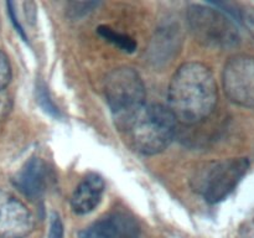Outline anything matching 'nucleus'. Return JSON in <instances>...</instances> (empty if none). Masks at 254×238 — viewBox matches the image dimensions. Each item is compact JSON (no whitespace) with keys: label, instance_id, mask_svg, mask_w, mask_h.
Segmentation results:
<instances>
[{"label":"nucleus","instance_id":"14","mask_svg":"<svg viewBox=\"0 0 254 238\" xmlns=\"http://www.w3.org/2000/svg\"><path fill=\"white\" fill-rule=\"evenodd\" d=\"M11 79V67L6 55L0 50V91L9 84Z\"/></svg>","mask_w":254,"mask_h":238},{"label":"nucleus","instance_id":"12","mask_svg":"<svg viewBox=\"0 0 254 238\" xmlns=\"http://www.w3.org/2000/svg\"><path fill=\"white\" fill-rule=\"evenodd\" d=\"M36 101L45 112H47V113L54 117H59V109L56 108L54 102L50 99L49 91H47L44 82H39L36 86Z\"/></svg>","mask_w":254,"mask_h":238},{"label":"nucleus","instance_id":"1","mask_svg":"<svg viewBox=\"0 0 254 238\" xmlns=\"http://www.w3.org/2000/svg\"><path fill=\"white\" fill-rule=\"evenodd\" d=\"M218 99L217 83L207 66L200 62L181 64L169 84L168 101L176 121L192 125L210 117Z\"/></svg>","mask_w":254,"mask_h":238},{"label":"nucleus","instance_id":"4","mask_svg":"<svg viewBox=\"0 0 254 238\" xmlns=\"http://www.w3.org/2000/svg\"><path fill=\"white\" fill-rule=\"evenodd\" d=\"M188 24L198 44L213 50H230L237 46L241 35L236 22L222 10L202 4H191Z\"/></svg>","mask_w":254,"mask_h":238},{"label":"nucleus","instance_id":"6","mask_svg":"<svg viewBox=\"0 0 254 238\" xmlns=\"http://www.w3.org/2000/svg\"><path fill=\"white\" fill-rule=\"evenodd\" d=\"M222 83L226 96L233 103L254 109V57H231L223 68Z\"/></svg>","mask_w":254,"mask_h":238},{"label":"nucleus","instance_id":"18","mask_svg":"<svg viewBox=\"0 0 254 238\" xmlns=\"http://www.w3.org/2000/svg\"><path fill=\"white\" fill-rule=\"evenodd\" d=\"M9 108V99L4 96H0V121H1L2 119H4V117L6 116Z\"/></svg>","mask_w":254,"mask_h":238},{"label":"nucleus","instance_id":"2","mask_svg":"<svg viewBox=\"0 0 254 238\" xmlns=\"http://www.w3.org/2000/svg\"><path fill=\"white\" fill-rule=\"evenodd\" d=\"M136 151L156 155L168 148L176 133V119L168 107L144 106L126 128Z\"/></svg>","mask_w":254,"mask_h":238},{"label":"nucleus","instance_id":"10","mask_svg":"<svg viewBox=\"0 0 254 238\" xmlns=\"http://www.w3.org/2000/svg\"><path fill=\"white\" fill-rule=\"evenodd\" d=\"M106 183L102 176L91 173L82 178L71 197V207L76 215L91 213L103 197Z\"/></svg>","mask_w":254,"mask_h":238},{"label":"nucleus","instance_id":"15","mask_svg":"<svg viewBox=\"0 0 254 238\" xmlns=\"http://www.w3.org/2000/svg\"><path fill=\"white\" fill-rule=\"evenodd\" d=\"M238 19L247 27L250 34L254 37V7L253 6H241L238 7Z\"/></svg>","mask_w":254,"mask_h":238},{"label":"nucleus","instance_id":"17","mask_svg":"<svg viewBox=\"0 0 254 238\" xmlns=\"http://www.w3.org/2000/svg\"><path fill=\"white\" fill-rule=\"evenodd\" d=\"M236 238H254V213L240 226Z\"/></svg>","mask_w":254,"mask_h":238},{"label":"nucleus","instance_id":"8","mask_svg":"<svg viewBox=\"0 0 254 238\" xmlns=\"http://www.w3.org/2000/svg\"><path fill=\"white\" fill-rule=\"evenodd\" d=\"M140 226L131 213L113 211L79 232V238H139Z\"/></svg>","mask_w":254,"mask_h":238},{"label":"nucleus","instance_id":"7","mask_svg":"<svg viewBox=\"0 0 254 238\" xmlns=\"http://www.w3.org/2000/svg\"><path fill=\"white\" fill-rule=\"evenodd\" d=\"M34 228L29 208L12 193L0 188V238H25Z\"/></svg>","mask_w":254,"mask_h":238},{"label":"nucleus","instance_id":"5","mask_svg":"<svg viewBox=\"0 0 254 238\" xmlns=\"http://www.w3.org/2000/svg\"><path fill=\"white\" fill-rule=\"evenodd\" d=\"M250 169L247 158H231L212 161L198 169L192 178V187L207 202L217 203L225 200Z\"/></svg>","mask_w":254,"mask_h":238},{"label":"nucleus","instance_id":"16","mask_svg":"<svg viewBox=\"0 0 254 238\" xmlns=\"http://www.w3.org/2000/svg\"><path fill=\"white\" fill-rule=\"evenodd\" d=\"M49 238H64V225L57 213L51 215V222H50Z\"/></svg>","mask_w":254,"mask_h":238},{"label":"nucleus","instance_id":"3","mask_svg":"<svg viewBox=\"0 0 254 238\" xmlns=\"http://www.w3.org/2000/svg\"><path fill=\"white\" fill-rule=\"evenodd\" d=\"M104 93L117 126L122 130H126L145 106V86L131 67H118L109 72L104 81Z\"/></svg>","mask_w":254,"mask_h":238},{"label":"nucleus","instance_id":"11","mask_svg":"<svg viewBox=\"0 0 254 238\" xmlns=\"http://www.w3.org/2000/svg\"><path fill=\"white\" fill-rule=\"evenodd\" d=\"M97 31H98V34L101 35L103 39H106L107 41H109L111 44H113L114 46L121 49L122 51L131 54V52H134L136 50L135 41H134L130 36L116 31V30L107 26V25H101V26L97 29Z\"/></svg>","mask_w":254,"mask_h":238},{"label":"nucleus","instance_id":"13","mask_svg":"<svg viewBox=\"0 0 254 238\" xmlns=\"http://www.w3.org/2000/svg\"><path fill=\"white\" fill-rule=\"evenodd\" d=\"M98 6V2L96 1H77V2H71L68 5V9H67V12L71 17L76 19V17L84 16L88 12H91L94 7Z\"/></svg>","mask_w":254,"mask_h":238},{"label":"nucleus","instance_id":"9","mask_svg":"<svg viewBox=\"0 0 254 238\" xmlns=\"http://www.w3.org/2000/svg\"><path fill=\"white\" fill-rule=\"evenodd\" d=\"M47 166L41 158L29 159L21 170L16 174L14 183L30 200H40L47 187Z\"/></svg>","mask_w":254,"mask_h":238}]
</instances>
